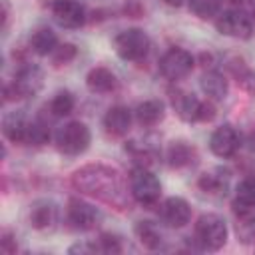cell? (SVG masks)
<instances>
[{"label":"cell","mask_w":255,"mask_h":255,"mask_svg":"<svg viewBox=\"0 0 255 255\" xmlns=\"http://www.w3.org/2000/svg\"><path fill=\"white\" fill-rule=\"evenodd\" d=\"M159 219L167 227H183L191 219V207L183 197H167L159 205Z\"/></svg>","instance_id":"cell-12"},{"label":"cell","mask_w":255,"mask_h":255,"mask_svg":"<svg viewBox=\"0 0 255 255\" xmlns=\"http://www.w3.org/2000/svg\"><path fill=\"white\" fill-rule=\"evenodd\" d=\"M50 12L56 24H60L62 28L74 30L86 22V10L78 0H52Z\"/></svg>","instance_id":"cell-10"},{"label":"cell","mask_w":255,"mask_h":255,"mask_svg":"<svg viewBox=\"0 0 255 255\" xmlns=\"http://www.w3.org/2000/svg\"><path fill=\"white\" fill-rule=\"evenodd\" d=\"M76 54H78V50H76L74 44H58V48L52 54V60H54L56 66H62V64L72 62L76 58Z\"/></svg>","instance_id":"cell-30"},{"label":"cell","mask_w":255,"mask_h":255,"mask_svg":"<svg viewBox=\"0 0 255 255\" xmlns=\"http://www.w3.org/2000/svg\"><path fill=\"white\" fill-rule=\"evenodd\" d=\"M135 120L143 128L157 126L165 116V104L161 100H145L135 108Z\"/></svg>","instance_id":"cell-18"},{"label":"cell","mask_w":255,"mask_h":255,"mask_svg":"<svg viewBox=\"0 0 255 255\" xmlns=\"http://www.w3.org/2000/svg\"><path fill=\"white\" fill-rule=\"evenodd\" d=\"M58 223V207L54 201L50 199H40L32 205L30 209V225L40 229V231H48L54 229Z\"/></svg>","instance_id":"cell-14"},{"label":"cell","mask_w":255,"mask_h":255,"mask_svg":"<svg viewBox=\"0 0 255 255\" xmlns=\"http://www.w3.org/2000/svg\"><path fill=\"white\" fill-rule=\"evenodd\" d=\"M104 128L110 135L122 137L131 128V112L126 106H114L104 116Z\"/></svg>","instance_id":"cell-16"},{"label":"cell","mask_w":255,"mask_h":255,"mask_svg":"<svg viewBox=\"0 0 255 255\" xmlns=\"http://www.w3.org/2000/svg\"><path fill=\"white\" fill-rule=\"evenodd\" d=\"M215 28L223 36L239 38V40H247L253 34V22L241 10H227V12L219 14L215 20Z\"/></svg>","instance_id":"cell-8"},{"label":"cell","mask_w":255,"mask_h":255,"mask_svg":"<svg viewBox=\"0 0 255 255\" xmlns=\"http://www.w3.org/2000/svg\"><path fill=\"white\" fill-rule=\"evenodd\" d=\"M239 145H241V133H239L231 124L219 126V128L211 133V137H209V149H211L217 157H223V159L233 157V155L237 153Z\"/></svg>","instance_id":"cell-11"},{"label":"cell","mask_w":255,"mask_h":255,"mask_svg":"<svg viewBox=\"0 0 255 255\" xmlns=\"http://www.w3.org/2000/svg\"><path fill=\"white\" fill-rule=\"evenodd\" d=\"M187 4H189V10L203 20L217 16L221 10V0H187Z\"/></svg>","instance_id":"cell-26"},{"label":"cell","mask_w":255,"mask_h":255,"mask_svg":"<svg viewBox=\"0 0 255 255\" xmlns=\"http://www.w3.org/2000/svg\"><path fill=\"white\" fill-rule=\"evenodd\" d=\"M171 106L183 122H197L199 110H201V100L191 92L175 90V92H171Z\"/></svg>","instance_id":"cell-13"},{"label":"cell","mask_w":255,"mask_h":255,"mask_svg":"<svg viewBox=\"0 0 255 255\" xmlns=\"http://www.w3.org/2000/svg\"><path fill=\"white\" fill-rule=\"evenodd\" d=\"M90 245H92V253H120L122 251L120 237L112 235V233H102L98 237V241H94Z\"/></svg>","instance_id":"cell-28"},{"label":"cell","mask_w":255,"mask_h":255,"mask_svg":"<svg viewBox=\"0 0 255 255\" xmlns=\"http://www.w3.org/2000/svg\"><path fill=\"white\" fill-rule=\"evenodd\" d=\"M193 64H195V60L187 50L169 48L159 60V72L165 80L177 82V80H183L193 70Z\"/></svg>","instance_id":"cell-7"},{"label":"cell","mask_w":255,"mask_h":255,"mask_svg":"<svg viewBox=\"0 0 255 255\" xmlns=\"http://www.w3.org/2000/svg\"><path fill=\"white\" fill-rule=\"evenodd\" d=\"M12 239H14V237H12L8 231L2 235V251H4V253H14V251H16V245L12 243Z\"/></svg>","instance_id":"cell-34"},{"label":"cell","mask_w":255,"mask_h":255,"mask_svg":"<svg viewBox=\"0 0 255 255\" xmlns=\"http://www.w3.org/2000/svg\"><path fill=\"white\" fill-rule=\"evenodd\" d=\"M237 82L241 84V88H243L245 92H249L251 96H255V72H253V70H245V72L237 78Z\"/></svg>","instance_id":"cell-31"},{"label":"cell","mask_w":255,"mask_h":255,"mask_svg":"<svg viewBox=\"0 0 255 255\" xmlns=\"http://www.w3.org/2000/svg\"><path fill=\"white\" fill-rule=\"evenodd\" d=\"M56 147L66 155H80L90 147V129L82 122H68L56 129Z\"/></svg>","instance_id":"cell-5"},{"label":"cell","mask_w":255,"mask_h":255,"mask_svg":"<svg viewBox=\"0 0 255 255\" xmlns=\"http://www.w3.org/2000/svg\"><path fill=\"white\" fill-rule=\"evenodd\" d=\"M199 187L205 193H223V189L227 187V175H219V173H203L199 177Z\"/></svg>","instance_id":"cell-29"},{"label":"cell","mask_w":255,"mask_h":255,"mask_svg":"<svg viewBox=\"0 0 255 255\" xmlns=\"http://www.w3.org/2000/svg\"><path fill=\"white\" fill-rule=\"evenodd\" d=\"M231 4H233L237 10L245 12L251 20H255V0H231Z\"/></svg>","instance_id":"cell-32"},{"label":"cell","mask_w":255,"mask_h":255,"mask_svg":"<svg viewBox=\"0 0 255 255\" xmlns=\"http://www.w3.org/2000/svg\"><path fill=\"white\" fill-rule=\"evenodd\" d=\"M72 183L76 189L102 199L118 209H124L128 203V191L124 179L118 169L108 165H86L72 175Z\"/></svg>","instance_id":"cell-1"},{"label":"cell","mask_w":255,"mask_h":255,"mask_svg":"<svg viewBox=\"0 0 255 255\" xmlns=\"http://www.w3.org/2000/svg\"><path fill=\"white\" fill-rule=\"evenodd\" d=\"M42 70L34 64H22L16 74L12 84L4 86V100H18V98H30L36 96L42 88Z\"/></svg>","instance_id":"cell-4"},{"label":"cell","mask_w":255,"mask_h":255,"mask_svg":"<svg viewBox=\"0 0 255 255\" xmlns=\"http://www.w3.org/2000/svg\"><path fill=\"white\" fill-rule=\"evenodd\" d=\"M86 84H88L90 92H94V94H110V92L116 90L118 78L114 76L112 70H108L104 66H98V68H92L88 72Z\"/></svg>","instance_id":"cell-17"},{"label":"cell","mask_w":255,"mask_h":255,"mask_svg":"<svg viewBox=\"0 0 255 255\" xmlns=\"http://www.w3.org/2000/svg\"><path fill=\"white\" fill-rule=\"evenodd\" d=\"M74 104H76V100H74L72 92L60 90V92L50 100V112H52V116L62 118V116H68V114L74 110Z\"/></svg>","instance_id":"cell-25"},{"label":"cell","mask_w":255,"mask_h":255,"mask_svg":"<svg viewBox=\"0 0 255 255\" xmlns=\"http://www.w3.org/2000/svg\"><path fill=\"white\" fill-rule=\"evenodd\" d=\"M197 153H195V147L189 145L187 141H173L167 149V163L171 167H185V165H191L195 161Z\"/></svg>","instance_id":"cell-21"},{"label":"cell","mask_w":255,"mask_h":255,"mask_svg":"<svg viewBox=\"0 0 255 255\" xmlns=\"http://www.w3.org/2000/svg\"><path fill=\"white\" fill-rule=\"evenodd\" d=\"M247 145H249V149H253V151H255V129L247 135Z\"/></svg>","instance_id":"cell-35"},{"label":"cell","mask_w":255,"mask_h":255,"mask_svg":"<svg viewBox=\"0 0 255 255\" xmlns=\"http://www.w3.org/2000/svg\"><path fill=\"white\" fill-rule=\"evenodd\" d=\"M129 193L143 207H153L161 197V183L147 165H135L129 171Z\"/></svg>","instance_id":"cell-3"},{"label":"cell","mask_w":255,"mask_h":255,"mask_svg":"<svg viewBox=\"0 0 255 255\" xmlns=\"http://www.w3.org/2000/svg\"><path fill=\"white\" fill-rule=\"evenodd\" d=\"M114 48L122 60L128 62H139L149 52V38L139 28H128L120 32L114 40Z\"/></svg>","instance_id":"cell-6"},{"label":"cell","mask_w":255,"mask_h":255,"mask_svg":"<svg viewBox=\"0 0 255 255\" xmlns=\"http://www.w3.org/2000/svg\"><path fill=\"white\" fill-rule=\"evenodd\" d=\"M199 86H201L203 94H205L209 100L219 102V100H223V98L227 96V80H225V76L219 74V72H213V70H211V72L203 74L201 80H199Z\"/></svg>","instance_id":"cell-19"},{"label":"cell","mask_w":255,"mask_h":255,"mask_svg":"<svg viewBox=\"0 0 255 255\" xmlns=\"http://www.w3.org/2000/svg\"><path fill=\"white\" fill-rule=\"evenodd\" d=\"M30 48L38 56L54 54V50L58 48V36H56V32H52L50 28H38L30 36Z\"/></svg>","instance_id":"cell-20"},{"label":"cell","mask_w":255,"mask_h":255,"mask_svg":"<svg viewBox=\"0 0 255 255\" xmlns=\"http://www.w3.org/2000/svg\"><path fill=\"white\" fill-rule=\"evenodd\" d=\"M237 211V237L241 243H255V209L235 207Z\"/></svg>","instance_id":"cell-22"},{"label":"cell","mask_w":255,"mask_h":255,"mask_svg":"<svg viewBox=\"0 0 255 255\" xmlns=\"http://www.w3.org/2000/svg\"><path fill=\"white\" fill-rule=\"evenodd\" d=\"M28 126H30V120L26 118L24 112L20 110H14V112H8L2 120V133L6 139L14 141V143H24L26 141V131H28Z\"/></svg>","instance_id":"cell-15"},{"label":"cell","mask_w":255,"mask_h":255,"mask_svg":"<svg viewBox=\"0 0 255 255\" xmlns=\"http://www.w3.org/2000/svg\"><path fill=\"white\" fill-rule=\"evenodd\" d=\"M48 139H50V129H48V126H46L42 120L30 122L28 131H26V141H24V143H28V145H44V143H48Z\"/></svg>","instance_id":"cell-27"},{"label":"cell","mask_w":255,"mask_h":255,"mask_svg":"<svg viewBox=\"0 0 255 255\" xmlns=\"http://www.w3.org/2000/svg\"><path fill=\"white\" fill-rule=\"evenodd\" d=\"M135 235L141 241V245L147 249H157L161 245V239H163L161 231L151 221H137L135 223Z\"/></svg>","instance_id":"cell-23"},{"label":"cell","mask_w":255,"mask_h":255,"mask_svg":"<svg viewBox=\"0 0 255 255\" xmlns=\"http://www.w3.org/2000/svg\"><path fill=\"white\" fill-rule=\"evenodd\" d=\"M235 207L255 209V177H245L235 189Z\"/></svg>","instance_id":"cell-24"},{"label":"cell","mask_w":255,"mask_h":255,"mask_svg":"<svg viewBox=\"0 0 255 255\" xmlns=\"http://www.w3.org/2000/svg\"><path fill=\"white\" fill-rule=\"evenodd\" d=\"M193 241L203 251H217L227 241V225L215 213H203L193 227Z\"/></svg>","instance_id":"cell-2"},{"label":"cell","mask_w":255,"mask_h":255,"mask_svg":"<svg viewBox=\"0 0 255 255\" xmlns=\"http://www.w3.org/2000/svg\"><path fill=\"white\" fill-rule=\"evenodd\" d=\"M163 2H165L167 6H171V8H179V6H181L185 0H163Z\"/></svg>","instance_id":"cell-36"},{"label":"cell","mask_w":255,"mask_h":255,"mask_svg":"<svg viewBox=\"0 0 255 255\" xmlns=\"http://www.w3.org/2000/svg\"><path fill=\"white\" fill-rule=\"evenodd\" d=\"M215 118V106L207 100V102H201V110H199V118L197 122H211Z\"/></svg>","instance_id":"cell-33"},{"label":"cell","mask_w":255,"mask_h":255,"mask_svg":"<svg viewBox=\"0 0 255 255\" xmlns=\"http://www.w3.org/2000/svg\"><path fill=\"white\" fill-rule=\"evenodd\" d=\"M66 217L74 229L88 231L100 223V211L80 197H72L66 207Z\"/></svg>","instance_id":"cell-9"}]
</instances>
